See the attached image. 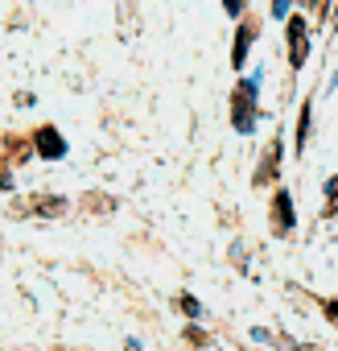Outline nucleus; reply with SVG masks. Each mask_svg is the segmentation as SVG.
<instances>
[{"instance_id": "nucleus-1", "label": "nucleus", "mask_w": 338, "mask_h": 351, "mask_svg": "<svg viewBox=\"0 0 338 351\" xmlns=\"http://www.w3.org/2000/svg\"><path fill=\"white\" fill-rule=\"evenodd\" d=\"M256 95H260V79H244L239 83V91L231 95V128L235 132H256Z\"/></svg>"}, {"instance_id": "nucleus-2", "label": "nucleus", "mask_w": 338, "mask_h": 351, "mask_svg": "<svg viewBox=\"0 0 338 351\" xmlns=\"http://www.w3.org/2000/svg\"><path fill=\"white\" fill-rule=\"evenodd\" d=\"M305 58H309V25H305V17H289V62H293V71H301Z\"/></svg>"}, {"instance_id": "nucleus-3", "label": "nucleus", "mask_w": 338, "mask_h": 351, "mask_svg": "<svg viewBox=\"0 0 338 351\" xmlns=\"http://www.w3.org/2000/svg\"><path fill=\"white\" fill-rule=\"evenodd\" d=\"M29 141H34V153H38V157H46V161L66 157V136H58V128H54V124H42Z\"/></svg>"}, {"instance_id": "nucleus-4", "label": "nucleus", "mask_w": 338, "mask_h": 351, "mask_svg": "<svg viewBox=\"0 0 338 351\" xmlns=\"http://www.w3.org/2000/svg\"><path fill=\"white\" fill-rule=\"evenodd\" d=\"M293 228H297L293 199H289V191H276V195H272V232H276V236H289Z\"/></svg>"}, {"instance_id": "nucleus-5", "label": "nucleus", "mask_w": 338, "mask_h": 351, "mask_svg": "<svg viewBox=\"0 0 338 351\" xmlns=\"http://www.w3.org/2000/svg\"><path fill=\"white\" fill-rule=\"evenodd\" d=\"M252 38H256V29H252V21H244L239 34H235V50H231V66H235V71H244L248 50H252Z\"/></svg>"}, {"instance_id": "nucleus-6", "label": "nucleus", "mask_w": 338, "mask_h": 351, "mask_svg": "<svg viewBox=\"0 0 338 351\" xmlns=\"http://www.w3.org/2000/svg\"><path fill=\"white\" fill-rule=\"evenodd\" d=\"M276 161H281V141H272V145H268V153L260 157V173H256V186L272 182L276 173H281V169H276Z\"/></svg>"}, {"instance_id": "nucleus-7", "label": "nucleus", "mask_w": 338, "mask_h": 351, "mask_svg": "<svg viewBox=\"0 0 338 351\" xmlns=\"http://www.w3.org/2000/svg\"><path fill=\"white\" fill-rule=\"evenodd\" d=\"M34 211H38V215H62V211H66V199H54V195L34 199Z\"/></svg>"}, {"instance_id": "nucleus-8", "label": "nucleus", "mask_w": 338, "mask_h": 351, "mask_svg": "<svg viewBox=\"0 0 338 351\" xmlns=\"http://www.w3.org/2000/svg\"><path fill=\"white\" fill-rule=\"evenodd\" d=\"M309 120H313V108L301 104V120H297V153L305 149V136H309Z\"/></svg>"}, {"instance_id": "nucleus-9", "label": "nucleus", "mask_w": 338, "mask_h": 351, "mask_svg": "<svg viewBox=\"0 0 338 351\" xmlns=\"http://www.w3.org/2000/svg\"><path fill=\"white\" fill-rule=\"evenodd\" d=\"M178 310L190 314V318H198V314H203V302H198L194 293H182V298H178Z\"/></svg>"}, {"instance_id": "nucleus-10", "label": "nucleus", "mask_w": 338, "mask_h": 351, "mask_svg": "<svg viewBox=\"0 0 338 351\" xmlns=\"http://www.w3.org/2000/svg\"><path fill=\"white\" fill-rule=\"evenodd\" d=\"M272 17L289 21V17H293V0H272Z\"/></svg>"}, {"instance_id": "nucleus-11", "label": "nucleus", "mask_w": 338, "mask_h": 351, "mask_svg": "<svg viewBox=\"0 0 338 351\" xmlns=\"http://www.w3.org/2000/svg\"><path fill=\"white\" fill-rule=\"evenodd\" d=\"M186 339H190L198 351H207V339H203V330H198V326H190V330H186Z\"/></svg>"}, {"instance_id": "nucleus-12", "label": "nucleus", "mask_w": 338, "mask_h": 351, "mask_svg": "<svg viewBox=\"0 0 338 351\" xmlns=\"http://www.w3.org/2000/svg\"><path fill=\"white\" fill-rule=\"evenodd\" d=\"M322 310H326V318H330V322H338V298H330V302H322Z\"/></svg>"}, {"instance_id": "nucleus-13", "label": "nucleus", "mask_w": 338, "mask_h": 351, "mask_svg": "<svg viewBox=\"0 0 338 351\" xmlns=\"http://www.w3.org/2000/svg\"><path fill=\"white\" fill-rule=\"evenodd\" d=\"M223 9H227V17H239L244 13V0H223Z\"/></svg>"}, {"instance_id": "nucleus-14", "label": "nucleus", "mask_w": 338, "mask_h": 351, "mask_svg": "<svg viewBox=\"0 0 338 351\" xmlns=\"http://www.w3.org/2000/svg\"><path fill=\"white\" fill-rule=\"evenodd\" d=\"M13 186H17V182H13V173H9V169H0V191H13Z\"/></svg>"}, {"instance_id": "nucleus-15", "label": "nucleus", "mask_w": 338, "mask_h": 351, "mask_svg": "<svg viewBox=\"0 0 338 351\" xmlns=\"http://www.w3.org/2000/svg\"><path fill=\"white\" fill-rule=\"evenodd\" d=\"M334 199H338V178H334V182H326V203L334 207Z\"/></svg>"}, {"instance_id": "nucleus-16", "label": "nucleus", "mask_w": 338, "mask_h": 351, "mask_svg": "<svg viewBox=\"0 0 338 351\" xmlns=\"http://www.w3.org/2000/svg\"><path fill=\"white\" fill-rule=\"evenodd\" d=\"M128 351H140V343H136V339H132V343H128Z\"/></svg>"}]
</instances>
